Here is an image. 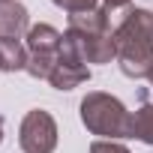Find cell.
<instances>
[{
  "mask_svg": "<svg viewBox=\"0 0 153 153\" xmlns=\"http://www.w3.org/2000/svg\"><path fill=\"white\" fill-rule=\"evenodd\" d=\"M117 63L126 78H150L153 75V12L129 9L114 27Z\"/></svg>",
  "mask_w": 153,
  "mask_h": 153,
  "instance_id": "obj_1",
  "label": "cell"
},
{
  "mask_svg": "<svg viewBox=\"0 0 153 153\" xmlns=\"http://www.w3.org/2000/svg\"><path fill=\"white\" fill-rule=\"evenodd\" d=\"M81 123L87 132L99 135L102 141H117V138H132V111L126 105L102 90H93L81 99Z\"/></svg>",
  "mask_w": 153,
  "mask_h": 153,
  "instance_id": "obj_2",
  "label": "cell"
},
{
  "mask_svg": "<svg viewBox=\"0 0 153 153\" xmlns=\"http://www.w3.org/2000/svg\"><path fill=\"white\" fill-rule=\"evenodd\" d=\"M18 144L24 153H54L57 147V123L48 111L33 108L24 114L18 126Z\"/></svg>",
  "mask_w": 153,
  "mask_h": 153,
  "instance_id": "obj_3",
  "label": "cell"
},
{
  "mask_svg": "<svg viewBox=\"0 0 153 153\" xmlns=\"http://www.w3.org/2000/svg\"><path fill=\"white\" fill-rule=\"evenodd\" d=\"M48 81H51L54 90H72V87L90 81V66L75 51H69V48L60 45V54H57V63H54V69L48 75Z\"/></svg>",
  "mask_w": 153,
  "mask_h": 153,
  "instance_id": "obj_4",
  "label": "cell"
},
{
  "mask_svg": "<svg viewBox=\"0 0 153 153\" xmlns=\"http://www.w3.org/2000/svg\"><path fill=\"white\" fill-rule=\"evenodd\" d=\"M27 51L30 54H48V57H57L60 54V45H63V33L51 24H33L27 30Z\"/></svg>",
  "mask_w": 153,
  "mask_h": 153,
  "instance_id": "obj_5",
  "label": "cell"
},
{
  "mask_svg": "<svg viewBox=\"0 0 153 153\" xmlns=\"http://www.w3.org/2000/svg\"><path fill=\"white\" fill-rule=\"evenodd\" d=\"M81 36H99V33H111V21H108V9L96 6L90 12H78V15H69V27Z\"/></svg>",
  "mask_w": 153,
  "mask_h": 153,
  "instance_id": "obj_6",
  "label": "cell"
},
{
  "mask_svg": "<svg viewBox=\"0 0 153 153\" xmlns=\"http://www.w3.org/2000/svg\"><path fill=\"white\" fill-rule=\"evenodd\" d=\"M30 24V15L27 9L18 3V0H9V3H0V36H21Z\"/></svg>",
  "mask_w": 153,
  "mask_h": 153,
  "instance_id": "obj_7",
  "label": "cell"
},
{
  "mask_svg": "<svg viewBox=\"0 0 153 153\" xmlns=\"http://www.w3.org/2000/svg\"><path fill=\"white\" fill-rule=\"evenodd\" d=\"M27 45L15 36H0V69L3 72H18V69H27Z\"/></svg>",
  "mask_w": 153,
  "mask_h": 153,
  "instance_id": "obj_8",
  "label": "cell"
},
{
  "mask_svg": "<svg viewBox=\"0 0 153 153\" xmlns=\"http://www.w3.org/2000/svg\"><path fill=\"white\" fill-rule=\"evenodd\" d=\"M132 138H138V141H144V144L153 147V102H147V99L132 114Z\"/></svg>",
  "mask_w": 153,
  "mask_h": 153,
  "instance_id": "obj_9",
  "label": "cell"
},
{
  "mask_svg": "<svg viewBox=\"0 0 153 153\" xmlns=\"http://www.w3.org/2000/svg\"><path fill=\"white\" fill-rule=\"evenodd\" d=\"M51 3L60 6V9H66L69 15H78V12H90V9H96L99 0H51Z\"/></svg>",
  "mask_w": 153,
  "mask_h": 153,
  "instance_id": "obj_10",
  "label": "cell"
},
{
  "mask_svg": "<svg viewBox=\"0 0 153 153\" xmlns=\"http://www.w3.org/2000/svg\"><path fill=\"white\" fill-rule=\"evenodd\" d=\"M90 153H132V150L123 147V144H117V141H93Z\"/></svg>",
  "mask_w": 153,
  "mask_h": 153,
  "instance_id": "obj_11",
  "label": "cell"
},
{
  "mask_svg": "<svg viewBox=\"0 0 153 153\" xmlns=\"http://www.w3.org/2000/svg\"><path fill=\"white\" fill-rule=\"evenodd\" d=\"M129 3H132V0H102V6H105L108 12H111V9H126Z\"/></svg>",
  "mask_w": 153,
  "mask_h": 153,
  "instance_id": "obj_12",
  "label": "cell"
},
{
  "mask_svg": "<svg viewBox=\"0 0 153 153\" xmlns=\"http://www.w3.org/2000/svg\"><path fill=\"white\" fill-rule=\"evenodd\" d=\"M0 144H3V117H0Z\"/></svg>",
  "mask_w": 153,
  "mask_h": 153,
  "instance_id": "obj_13",
  "label": "cell"
},
{
  "mask_svg": "<svg viewBox=\"0 0 153 153\" xmlns=\"http://www.w3.org/2000/svg\"><path fill=\"white\" fill-rule=\"evenodd\" d=\"M150 87H153V75H150Z\"/></svg>",
  "mask_w": 153,
  "mask_h": 153,
  "instance_id": "obj_14",
  "label": "cell"
},
{
  "mask_svg": "<svg viewBox=\"0 0 153 153\" xmlns=\"http://www.w3.org/2000/svg\"><path fill=\"white\" fill-rule=\"evenodd\" d=\"M0 3H9V0H0Z\"/></svg>",
  "mask_w": 153,
  "mask_h": 153,
  "instance_id": "obj_15",
  "label": "cell"
}]
</instances>
